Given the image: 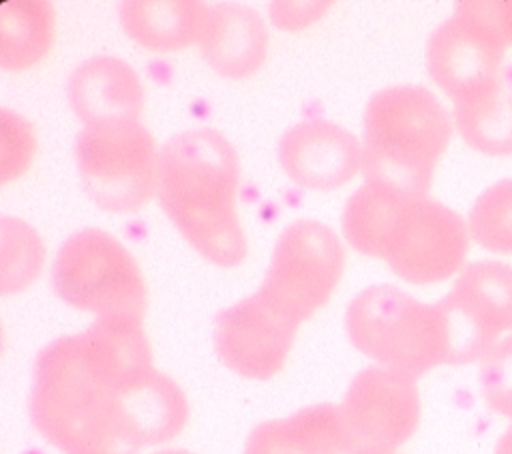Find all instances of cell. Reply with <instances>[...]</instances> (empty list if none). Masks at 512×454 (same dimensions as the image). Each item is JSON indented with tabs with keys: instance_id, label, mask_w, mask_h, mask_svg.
<instances>
[{
	"instance_id": "5b68a950",
	"label": "cell",
	"mask_w": 512,
	"mask_h": 454,
	"mask_svg": "<svg viewBox=\"0 0 512 454\" xmlns=\"http://www.w3.org/2000/svg\"><path fill=\"white\" fill-rule=\"evenodd\" d=\"M56 294L96 318L142 320L148 306L144 274L128 248L102 228L70 234L52 262Z\"/></svg>"
},
{
	"instance_id": "277c9868",
	"label": "cell",
	"mask_w": 512,
	"mask_h": 454,
	"mask_svg": "<svg viewBox=\"0 0 512 454\" xmlns=\"http://www.w3.org/2000/svg\"><path fill=\"white\" fill-rule=\"evenodd\" d=\"M344 326L358 352L416 380L450 364V330L438 302H420L396 286L378 284L358 292Z\"/></svg>"
},
{
	"instance_id": "9a60e30c",
	"label": "cell",
	"mask_w": 512,
	"mask_h": 454,
	"mask_svg": "<svg viewBox=\"0 0 512 454\" xmlns=\"http://www.w3.org/2000/svg\"><path fill=\"white\" fill-rule=\"evenodd\" d=\"M204 62L220 76L242 80L260 70L268 52V30L256 10L236 2L208 8L198 40Z\"/></svg>"
},
{
	"instance_id": "30bf717a",
	"label": "cell",
	"mask_w": 512,
	"mask_h": 454,
	"mask_svg": "<svg viewBox=\"0 0 512 454\" xmlns=\"http://www.w3.org/2000/svg\"><path fill=\"white\" fill-rule=\"evenodd\" d=\"M354 452H398L420 422L416 378L386 366L360 370L340 404Z\"/></svg>"
},
{
	"instance_id": "4316f807",
	"label": "cell",
	"mask_w": 512,
	"mask_h": 454,
	"mask_svg": "<svg viewBox=\"0 0 512 454\" xmlns=\"http://www.w3.org/2000/svg\"><path fill=\"white\" fill-rule=\"evenodd\" d=\"M462 6L484 24L506 48L512 46V2L502 0H466Z\"/></svg>"
},
{
	"instance_id": "8fae6325",
	"label": "cell",
	"mask_w": 512,
	"mask_h": 454,
	"mask_svg": "<svg viewBox=\"0 0 512 454\" xmlns=\"http://www.w3.org/2000/svg\"><path fill=\"white\" fill-rule=\"evenodd\" d=\"M298 328L300 324L254 292L218 314L214 350L234 374L268 380L284 368Z\"/></svg>"
},
{
	"instance_id": "44dd1931",
	"label": "cell",
	"mask_w": 512,
	"mask_h": 454,
	"mask_svg": "<svg viewBox=\"0 0 512 454\" xmlns=\"http://www.w3.org/2000/svg\"><path fill=\"white\" fill-rule=\"evenodd\" d=\"M410 196L382 184L364 182L350 194L342 212L346 242L356 252L382 260L394 222Z\"/></svg>"
},
{
	"instance_id": "7a4b0ae2",
	"label": "cell",
	"mask_w": 512,
	"mask_h": 454,
	"mask_svg": "<svg viewBox=\"0 0 512 454\" xmlns=\"http://www.w3.org/2000/svg\"><path fill=\"white\" fill-rule=\"evenodd\" d=\"M126 386H116L90 366L78 334L60 336L36 356L30 420L62 454H140L122 418Z\"/></svg>"
},
{
	"instance_id": "484cf974",
	"label": "cell",
	"mask_w": 512,
	"mask_h": 454,
	"mask_svg": "<svg viewBox=\"0 0 512 454\" xmlns=\"http://www.w3.org/2000/svg\"><path fill=\"white\" fill-rule=\"evenodd\" d=\"M330 8L332 2H272L270 20L280 30L300 32L324 18Z\"/></svg>"
},
{
	"instance_id": "603a6c76",
	"label": "cell",
	"mask_w": 512,
	"mask_h": 454,
	"mask_svg": "<svg viewBox=\"0 0 512 454\" xmlns=\"http://www.w3.org/2000/svg\"><path fill=\"white\" fill-rule=\"evenodd\" d=\"M468 230L482 248L512 254V178L496 182L476 198Z\"/></svg>"
},
{
	"instance_id": "ffe728a7",
	"label": "cell",
	"mask_w": 512,
	"mask_h": 454,
	"mask_svg": "<svg viewBox=\"0 0 512 454\" xmlns=\"http://www.w3.org/2000/svg\"><path fill=\"white\" fill-rule=\"evenodd\" d=\"M454 124L474 150L490 156L512 154V86L498 76L456 100Z\"/></svg>"
},
{
	"instance_id": "cb8c5ba5",
	"label": "cell",
	"mask_w": 512,
	"mask_h": 454,
	"mask_svg": "<svg viewBox=\"0 0 512 454\" xmlns=\"http://www.w3.org/2000/svg\"><path fill=\"white\" fill-rule=\"evenodd\" d=\"M480 388L488 408L512 420V336L498 340L480 360Z\"/></svg>"
},
{
	"instance_id": "83f0119b",
	"label": "cell",
	"mask_w": 512,
	"mask_h": 454,
	"mask_svg": "<svg viewBox=\"0 0 512 454\" xmlns=\"http://www.w3.org/2000/svg\"><path fill=\"white\" fill-rule=\"evenodd\" d=\"M494 454H512V426L500 434L494 446Z\"/></svg>"
},
{
	"instance_id": "ba28073f",
	"label": "cell",
	"mask_w": 512,
	"mask_h": 454,
	"mask_svg": "<svg viewBox=\"0 0 512 454\" xmlns=\"http://www.w3.org/2000/svg\"><path fill=\"white\" fill-rule=\"evenodd\" d=\"M470 230L448 206L410 196L390 232L382 260L404 282L430 286L454 276L466 258Z\"/></svg>"
},
{
	"instance_id": "3957f363",
	"label": "cell",
	"mask_w": 512,
	"mask_h": 454,
	"mask_svg": "<svg viewBox=\"0 0 512 454\" xmlns=\"http://www.w3.org/2000/svg\"><path fill=\"white\" fill-rule=\"evenodd\" d=\"M450 134L448 112L424 86L402 84L378 90L362 114L364 182L428 196Z\"/></svg>"
},
{
	"instance_id": "f1b7e54d",
	"label": "cell",
	"mask_w": 512,
	"mask_h": 454,
	"mask_svg": "<svg viewBox=\"0 0 512 454\" xmlns=\"http://www.w3.org/2000/svg\"><path fill=\"white\" fill-rule=\"evenodd\" d=\"M152 454H196V452H190V450H184V448H162V450H156Z\"/></svg>"
},
{
	"instance_id": "5bb4252c",
	"label": "cell",
	"mask_w": 512,
	"mask_h": 454,
	"mask_svg": "<svg viewBox=\"0 0 512 454\" xmlns=\"http://www.w3.org/2000/svg\"><path fill=\"white\" fill-rule=\"evenodd\" d=\"M68 104L84 126L140 120L144 84L118 56H92L78 64L66 84Z\"/></svg>"
},
{
	"instance_id": "4fadbf2b",
	"label": "cell",
	"mask_w": 512,
	"mask_h": 454,
	"mask_svg": "<svg viewBox=\"0 0 512 454\" xmlns=\"http://www.w3.org/2000/svg\"><path fill=\"white\" fill-rule=\"evenodd\" d=\"M278 162L294 184L328 192L362 172V142L330 120H302L282 134Z\"/></svg>"
},
{
	"instance_id": "9c48e42d",
	"label": "cell",
	"mask_w": 512,
	"mask_h": 454,
	"mask_svg": "<svg viewBox=\"0 0 512 454\" xmlns=\"http://www.w3.org/2000/svg\"><path fill=\"white\" fill-rule=\"evenodd\" d=\"M450 330V364L482 360L512 330V266L472 262L438 302Z\"/></svg>"
},
{
	"instance_id": "e0dca14e",
	"label": "cell",
	"mask_w": 512,
	"mask_h": 454,
	"mask_svg": "<svg viewBox=\"0 0 512 454\" xmlns=\"http://www.w3.org/2000/svg\"><path fill=\"white\" fill-rule=\"evenodd\" d=\"M188 416L190 404L184 390L156 368L122 390V418L140 450L178 436Z\"/></svg>"
},
{
	"instance_id": "6da1fadb",
	"label": "cell",
	"mask_w": 512,
	"mask_h": 454,
	"mask_svg": "<svg viewBox=\"0 0 512 454\" xmlns=\"http://www.w3.org/2000/svg\"><path fill=\"white\" fill-rule=\"evenodd\" d=\"M238 188L240 160L222 132L196 128L162 144L156 198L184 240L222 268L238 266L248 250Z\"/></svg>"
},
{
	"instance_id": "d6986e66",
	"label": "cell",
	"mask_w": 512,
	"mask_h": 454,
	"mask_svg": "<svg viewBox=\"0 0 512 454\" xmlns=\"http://www.w3.org/2000/svg\"><path fill=\"white\" fill-rule=\"evenodd\" d=\"M56 36L54 6L44 0H2L0 4V68L24 72L52 48Z\"/></svg>"
},
{
	"instance_id": "52a82bcc",
	"label": "cell",
	"mask_w": 512,
	"mask_h": 454,
	"mask_svg": "<svg viewBox=\"0 0 512 454\" xmlns=\"http://www.w3.org/2000/svg\"><path fill=\"white\" fill-rule=\"evenodd\" d=\"M344 272V248L332 228L302 218L278 236L260 292L296 324L314 316L332 296Z\"/></svg>"
},
{
	"instance_id": "8992f818",
	"label": "cell",
	"mask_w": 512,
	"mask_h": 454,
	"mask_svg": "<svg viewBox=\"0 0 512 454\" xmlns=\"http://www.w3.org/2000/svg\"><path fill=\"white\" fill-rule=\"evenodd\" d=\"M78 178L108 212H136L156 196L160 148L140 120L82 126L74 144Z\"/></svg>"
},
{
	"instance_id": "f546056e",
	"label": "cell",
	"mask_w": 512,
	"mask_h": 454,
	"mask_svg": "<svg viewBox=\"0 0 512 454\" xmlns=\"http://www.w3.org/2000/svg\"><path fill=\"white\" fill-rule=\"evenodd\" d=\"M354 454H398V452H354Z\"/></svg>"
},
{
	"instance_id": "7402d4cb",
	"label": "cell",
	"mask_w": 512,
	"mask_h": 454,
	"mask_svg": "<svg viewBox=\"0 0 512 454\" xmlns=\"http://www.w3.org/2000/svg\"><path fill=\"white\" fill-rule=\"evenodd\" d=\"M44 266V246L36 230L20 218L0 220V292H22Z\"/></svg>"
},
{
	"instance_id": "2e32d148",
	"label": "cell",
	"mask_w": 512,
	"mask_h": 454,
	"mask_svg": "<svg viewBox=\"0 0 512 454\" xmlns=\"http://www.w3.org/2000/svg\"><path fill=\"white\" fill-rule=\"evenodd\" d=\"M242 454H354V442L340 404L324 402L260 422Z\"/></svg>"
},
{
	"instance_id": "ac0fdd59",
	"label": "cell",
	"mask_w": 512,
	"mask_h": 454,
	"mask_svg": "<svg viewBox=\"0 0 512 454\" xmlns=\"http://www.w3.org/2000/svg\"><path fill=\"white\" fill-rule=\"evenodd\" d=\"M208 4L198 0H130L118 16L124 34L150 52H178L198 44Z\"/></svg>"
},
{
	"instance_id": "7c38bea8",
	"label": "cell",
	"mask_w": 512,
	"mask_h": 454,
	"mask_svg": "<svg viewBox=\"0 0 512 454\" xmlns=\"http://www.w3.org/2000/svg\"><path fill=\"white\" fill-rule=\"evenodd\" d=\"M508 48L458 2L428 38L426 68L452 102L498 78Z\"/></svg>"
},
{
	"instance_id": "d4e9b609",
	"label": "cell",
	"mask_w": 512,
	"mask_h": 454,
	"mask_svg": "<svg viewBox=\"0 0 512 454\" xmlns=\"http://www.w3.org/2000/svg\"><path fill=\"white\" fill-rule=\"evenodd\" d=\"M36 154V134L34 126L12 112L10 108H2V156H0V180L8 184L20 178Z\"/></svg>"
}]
</instances>
